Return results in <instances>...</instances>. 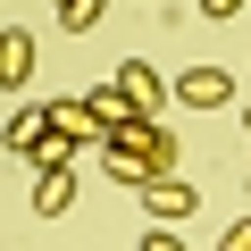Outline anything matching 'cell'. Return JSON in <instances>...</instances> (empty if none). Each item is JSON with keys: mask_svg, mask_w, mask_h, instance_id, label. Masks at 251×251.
Here are the masks:
<instances>
[{"mask_svg": "<svg viewBox=\"0 0 251 251\" xmlns=\"http://www.w3.org/2000/svg\"><path fill=\"white\" fill-rule=\"evenodd\" d=\"M109 84H117V92H126V100H134V109H143V117H159V109H168V100H176V75H159V67H151V59H126V67H117V75H109Z\"/></svg>", "mask_w": 251, "mask_h": 251, "instance_id": "6da1fadb", "label": "cell"}, {"mask_svg": "<svg viewBox=\"0 0 251 251\" xmlns=\"http://www.w3.org/2000/svg\"><path fill=\"white\" fill-rule=\"evenodd\" d=\"M193 209H201V193H193L184 176H151V184H143V218H151V226H184Z\"/></svg>", "mask_w": 251, "mask_h": 251, "instance_id": "7a4b0ae2", "label": "cell"}, {"mask_svg": "<svg viewBox=\"0 0 251 251\" xmlns=\"http://www.w3.org/2000/svg\"><path fill=\"white\" fill-rule=\"evenodd\" d=\"M226 100H234V75H226V67H184V75H176V109H209V117H218Z\"/></svg>", "mask_w": 251, "mask_h": 251, "instance_id": "3957f363", "label": "cell"}, {"mask_svg": "<svg viewBox=\"0 0 251 251\" xmlns=\"http://www.w3.org/2000/svg\"><path fill=\"white\" fill-rule=\"evenodd\" d=\"M25 84H34V34L0 25V92H25Z\"/></svg>", "mask_w": 251, "mask_h": 251, "instance_id": "277c9868", "label": "cell"}, {"mask_svg": "<svg viewBox=\"0 0 251 251\" xmlns=\"http://www.w3.org/2000/svg\"><path fill=\"white\" fill-rule=\"evenodd\" d=\"M84 151H92V143H84V134H67V126H50V134H42V143H34V151H25V168H42V176H50V168H75V159H84Z\"/></svg>", "mask_w": 251, "mask_h": 251, "instance_id": "5b68a950", "label": "cell"}, {"mask_svg": "<svg viewBox=\"0 0 251 251\" xmlns=\"http://www.w3.org/2000/svg\"><path fill=\"white\" fill-rule=\"evenodd\" d=\"M42 134H50V100H34V109H17V117H9V126H0V143H9V151H17V159H25V151H34V143H42Z\"/></svg>", "mask_w": 251, "mask_h": 251, "instance_id": "8992f818", "label": "cell"}, {"mask_svg": "<svg viewBox=\"0 0 251 251\" xmlns=\"http://www.w3.org/2000/svg\"><path fill=\"white\" fill-rule=\"evenodd\" d=\"M67 201H75V168L34 176V218H67Z\"/></svg>", "mask_w": 251, "mask_h": 251, "instance_id": "52a82bcc", "label": "cell"}, {"mask_svg": "<svg viewBox=\"0 0 251 251\" xmlns=\"http://www.w3.org/2000/svg\"><path fill=\"white\" fill-rule=\"evenodd\" d=\"M100 17H109V0H67V9H59V25H67V34H92Z\"/></svg>", "mask_w": 251, "mask_h": 251, "instance_id": "ba28073f", "label": "cell"}, {"mask_svg": "<svg viewBox=\"0 0 251 251\" xmlns=\"http://www.w3.org/2000/svg\"><path fill=\"white\" fill-rule=\"evenodd\" d=\"M143 251H193V243H184L176 226H143Z\"/></svg>", "mask_w": 251, "mask_h": 251, "instance_id": "9c48e42d", "label": "cell"}, {"mask_svg": "<svg viewBox=\"0 0 251 251\" xmlns=\"http://www.w3.org/2000/svg\"><path fill=\"white\" fill-rule=\"evenodd\" d=\"M218 251H251V218H234V226L218 234Z\"/></svg>", "mask_w": 251, "mask_h": 251, "instance_id": "30bf717a", "label": "cell"}, {"mask_svg": "<svg viewBox=\"0 0 251 251\" xmlns=\"http://www.w3.org/2000/svg\"><path fill=\"white\" fill-rule=\"evenodd\" d=\"M234 9H251V0H201V17H234Z\"/></svg>", "mask_w": 251, "mask_h": 251, "instance_id": "8fae6325", "label": "cell"}, {"mask_svg": "<svg viewBox=\"0 0 251 251\" xmlns=\"http://www.w3.org/2000/svg\"><path fill=\"white\" fill-rule=\"evenodd\" d=\"M243 117H251V100H243Z\"/></svg>", "mask_w": 251, "mask_h": 251, "instance_id": "7c38bea8", "label": "cell"}, {"mask_svg": "<svg viewBox=\"0 0 251 251\" xmlns=\"http://www.w3.org/2000/svg\"><path fill=\"white\" fill-rule=\"evenodd\" d=\"M59 9H67V0H59Z\"/></svg>", "mask_w": 251, "mask_h": 251, "instance_id": "4fadbf2b", "label": "cell"}]
</instances>
